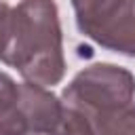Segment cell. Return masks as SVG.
<instances>
[{
    "instance_id": "1",
    "label": "cell",
    "mask_w": 135,
    "mask_h": 135,
    "mask_svg": "<svg viewBox=\"0 0 135 135\" xmlns=\"http://www.w3.org/2000/svg\"><path fill=\"white\" fill-rule=\"evenodd\" d=\"M0 61L32 84L53 86L63 78L61 27L53 0H21L6 13L0 27Z\"/></svg>"
},
{
    "instance_id": "2",
    "label": "cell",
    "mask_w": 135,
    "mask_h": 135,
    "mask_svg": "<svg viewBox=\"0 0 135 135\" xmlns=\"http://www.w3.org/2000/svg\"><path fill=\"white\" fill-rule=\"evenodd\" d=\"M133 95L135 78L129 70L112 63H97L82 70L63 89L61 103L80 110L95 122L97 116L129 105Z\"/></svg>"
},
{
    "instance_id": "3",
    "label": "cell",
    "mask_w": 135,
    "mask_h": 135,
    "mask_svg": "<svg viewBox=\"0 0 135 135\" xmlns=\"http://www.w3.org/2000/svg\"><path fill=\"white\" fill-rule=\"evenodd\" d=\"M78 30L103 49L135 57V0H72Z\"/></svg>"
},
{
    "instance_id": "4",
    "label": "cell",
    "mask_w": 135,
    "mask_h": 135,
    "mask_svg": "<svg viewBox=\"0 0 135 135\" xmlns=\"http://www.w3.org/2000/svg\"><path fill=\"white\" fill-rule=\"evenodd\" d=\"M63 103L40 84H19L13 108L0 114V135H53Z\"/></svg>"
},
{
    "instance_id": "5",
    "label": "cell",
    "mask_w": 135,
    "mask_h": 135,
    "mask_svg": "<svg viewBox=\"0 0 135 135\" xmlns=\"http://www.w3.org/2000/svg\"><path fill=\"white\" fill-rule=\"evenodd\" d=\"M97 135H135V103L95 118Z\"/></svg>"
},
{
    "instance_id": "6",
    "label": "cell",
    "mask_w": 135,
    "mask_h": 135,
    "mask_svg": "<svg viewBox=\"0 0 135 135\" xmlns=\"http://www.w3.org/2000/svg\"><path fill=\"white\" fill-rule=\"evenodd\" d=\"M53 135H97V131H95V122L86 114L63 103L61 120L53 131Z\"/></svg>"
},
{
    "instance_id": "7",
    "label": "cell",
    "mask_w": 135,
    "mask_h": 135,
    "mask_svg": "<svg viewBox=\"0 0 135 135\" xmlns=\"http://www.w3.org/2000/svg\"><path fill=\"white\" fill-rule=\"evenodd\" d=\"M17 97H19V84H15V80L11 76L0 72V114L6 112L8 108H13Z\"/></svg>"
},
{
    "instance_id": "8",
    "label": "cell",
    "mask_w": 135,
    "mask_h": 135,
    "mask_svg": "<svg viewBox=\"0 0 135 135\" xmlns=\"http://www.w3.org/2000/svg\"><path fill=\"white\" fill-rule=\"evenodd\" d=\"M11 8L4 4V2H0V27H2V23H4V17H6V13H8Z\"/></svg>"
}]
</instances>
